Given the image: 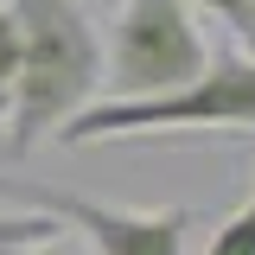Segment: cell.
<instances>
[{
	"instance_id": "cell-2",
	"label": "cell",
	"mask_w": 255,
	"mask_h": 255,
	"mask_svg": "<svg viewBox=\"0 0 255 255\" xmlns=\"http://www.w3.org/2000/svg\"><path fill=\"white\" fill-rule=\"evenodd\" d=\"M134 134H255V51L223 45L179 90L140 96V102H90L58 128L64 147L134 140Z\"/></svg>"
},
{
	"instance_id": "cell-5",
	"label": "cell",
	"mask_w": 255,
	"mask_h": 255,
	"mask_svg": "<svg viewBox=\"0 0 255 255\" xmlns=\"http://www.w3.org/2000/svg\"><path fill=\"white\" fill-rule=\"evenodd\" d=\"M13 90H19V19L0 0V134H6V115H13Z\"/></svg>"
},
{
	"instance_id": "cell-7",
	"label": "cell",
	"mask_w": 255,
	"mask_h": 255,
	"mask_svg": "<svg viewBox=\"0 0 255 255\" xmlns=\"http://www.w3.org/2000/svg\"><path fill=\"white\" fill-rule=\"evenodd\" d=\"M204 255H255V217H249V211H230V217L211 230Z\"/></svg>"
},
{
	"instance_id": "cell-6",
	"label": "cell",
	"mask_w": 255,
	"mask_h": 255,
	"mask_svg": "<svg viewBox=\"0 0 255 255\" xmlns=\"http://www.w3.org/2000/svg\"><path fill=\"white\" fill-rule=\"evenodd\" d=\"M64 236L58 217H45V211H19V217H0V249H32V243H51Z\"/></svg>"
},
{
	"instance_id": "cell-10",
	"label": "cell",
	"mask_w": 255,
	"mask_h": 255,
	"mask_svg": "<svg viewBox=\"0 0 255 255\" xmlns=\"http://www.w3.org/2000/svg\"><path fill=\"white\" fill-rule=\"evenodd\" d=\"M243 211H249V217H255V179H249V198H243Z\"/></svg>"
},
{
	"instance_id": "cell-4",
	"label": "cell",
	"mask_w": 255,
	"mask_h": 255,
	"mask_svg": "<svg viewBox=\"0 0 255 255\" xmlns=\"http://www.w3.org/2000/svg\"><path fill=\"white\" fill-rule=\"evenodd\" d=\"M32 211L58 217L64 230H77L96 255H185L198 211H128V204H102V198H77V191H45V185H19Z\"/></svg>"
},
{
	"instance_id": "cell-8",
	"label": "cell",
	"mask_w": 255,
	"mask_h": 255,
	"mask_svg": "<svg viewBox=\"0 0 255 255\" xmlns=\"http://www.w3.org/2000/svg\"><path fill=\"white\" fill-rule=\"evenodd\" d=\"M198 13H217L223 26H236V38L255 45V0H191Z\"/></svg>"
},
{
	"instance_id": "cell-9",
	"label": "cell",
	"mask_w": 255,
	"mask_h": 255,
	"mask_svg": "<svg viewBox=\"0 0 255 255\" xmlns=\"http://www.w3.org/2000/svg\"><path fill=\"white\" fill-rule=\"evenodd\" d=\"M19 255H96V249L77 243V236H51V243H32V249H19Z\"/></svg>"
},
{
	"instance_id": "cell-3",
	"label": "cell",
	"mask_w": 255,
	"mask_h": 255,
	"mask_svg": "<svg viewBox=\"0 0 255 255\" xmlns=\"http://www.w3.org/2000/svg\"><path fill=\"white\" fill-rule=\"evenodd\" d=\"M211 64L191 0H122L102 38V102H140L191 83Z\"/></svg>"
},
{
	"instance_id": "cell-1",
	"label": "cell",
	"mask_w": 255,
	"mask_h": 255,
	"mask_svg": "<svg viewBox=\"0 0 255 255\" xmlns=\"http://www.w3.org/2000/svg\"><path fill=\"white\" fill-rule=\"evenodd\" d=\"M19 19V90L6 115V153L26 159L45 134L102 96V38L83 0H6Z\"/></svg>"
},
{
	"instance_id": "cell-11",
	"label": "cell",
	"mask_w": 255,
	"mask_h": 255,
	"mask_svg": "<svg viewBox=\"0 0 255 255\" xmlns=\"http://www.w3.org/2000/svg\"><path fill=\"white\" fill-rule=\"evenodd\" d=\"M0 255H19V249H0Z\"/></svg>"
}]
</instances>
